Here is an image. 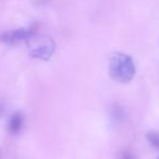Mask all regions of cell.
<instances>
[{
    "instance_id": "obj_1",
    "label": "cell",
    "mask_w": 159,
    "mask_h": 159,
    "mask_svg": "<svg viewBox=\"0 0 159 159\" xmlns=\"http://www.w3.org/2000/svg\"><path fill=\"white\" fill-rule=\"evenodd\" d=\"M136 68L129 55L115 51L109 57V74L118 83H129L133 80Z\"/></svg>"
},
{
    "instance_id": "obj_2",
    "label": "cell",
    "mask_w": 159,
    "mask_h": 159,
    "mask_svg": "<svg viewBox=\"0 0 159 159\" xmlns=\"http://www.w3.org/2000/svg\"><path fill=\"white\" fill-rule=\"evenodd\" d=\"M30 56L34 59L48 61L56 50V43L48 36H33L29 40Z\"/></svg>"
},
{
    "instance_id": "obj_3",
    "label": "cell",
    "mask_w": 159,
    "mask_h": 159,
    "mask_svg": "<svg viewBox=\"0 0 159 159\" xmlns=\"http://www.w3.org/2000/svg\"><path fill=\"white\" fill-rule=\"evenodd\" d=\"M37 26L36 24H32L27 29H18L10 30V31L2 32L0 34V42L6 45H16L20 42H27L31 37L36 35Z\"/></svg>"
},
{
    "instance_id": "obj_4",
    "label": "cell",
    "mask_w": 159,
    "mask_h": 159,
    "mask_svg": "<svg viewBox=\"0 0 159 159\" xmlns=\"http://www.w3.org/2000/svg\"><path fill=\"white\" fill-rule=\"evenodd\" d=\"M23 121H24V118H23L22 113L14 112L10 117L9 122H8V131H9V133H11V134H18L23 126Z\"/></svg>"
},
{
    "instance_id": "obj_5",
    "label": "cell",
    "mask_w": 159,
    "mask_h": 159,
    "mask_svg": "<svg viewBox=\"0 0 159 159\" xmlns=\"http://www.w3.org/2000/svg\"><path fill=\"white\" fill-rule=\"evenodd\" d=\"M111 116L116 122H120L124 118V111L119 105H115L111 109Z\"/></svg>"
},
{
    "instance_id": "obj_6",
    "label": "cell",
    "mask_w": 159,
    "mask_h": 159,
    "mask_svg": "<svg viewBox=\"0 0 159 159\" xmlns=\"http://www.w3.org/2000/svg\"><path fill=\"white\" fill-rule=\"evenodd\" d=\"M147 141L150 143V145L154 146L156 149L159 150V133L152 131L147 134Z\"/></svg>"
},
{
    "instance_id": "obj_7",
    "label": "cell",
    "mask_w": 159,
    "mask_h": 159,
    "mask_svg": "<svg viewBox=\"0 0 159 159\" xmlns=\"http://www.w3.org/2000/svg\"><path fill=\"white\" fill-rule=\"evenodd\" d=\"M121 159H135V157L133 156V154H131L130 152H122Z\"/></svg>"
},
{
    "instance_id": "obj_8",
    "label": "cell",
    "mask_w": 159,
    "mask_h": 159,
    "mask_svg": "<svg viewBox=\"0 0 159 159\" xmlns=\"http://www.w3.org/2000/svg\"><path fill=\"white\" fill-rule=\"evenodd\" d=\"M2 113H3V106H2V104L0 102V117H1Z\"/></svg>"
},
{
    "instance_id": "obj_9",
    "label": "cell",
    "mask_w": 159,
    "mask_h": 159,
    "mask_svg": "<svg viewBox=\"0 0 159 159\" xmlns=\"http://www.w3.org/2000/svg\"><path fill=\"white\" fill-rule=\"evenodd\" d=\"M158 159H159V158H158Z\"/></svg>"
}]
</instances>
